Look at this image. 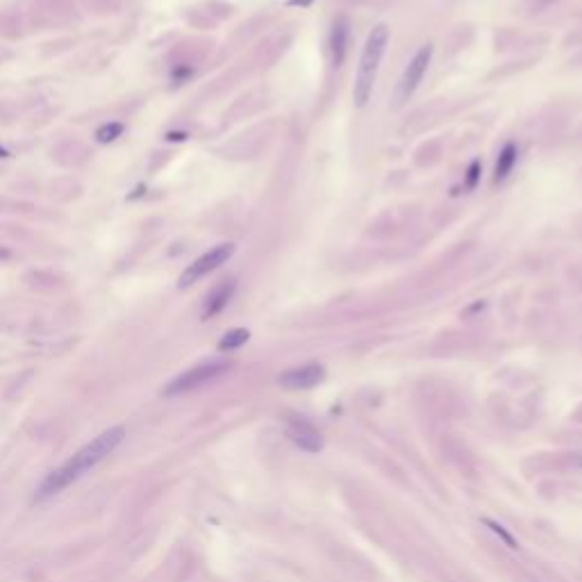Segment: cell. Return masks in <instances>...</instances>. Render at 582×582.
<instances>
[{"label":"cell","mask_w":582,"mask_h":582,"mask_svg":"<svg viewBox=\"0 0 582 582\" xmlns=\"http://www.w3.org/2000/svg\"><path fill=\"white\" fill-rule=\"evenodd\" d=\"M478 171H480V164H478V162H473V164H471V169H469V180H467V185H469V187H476V182H478Z\"/></svg>","instance_id":"5bb4252c"},{"label":"cell","mask_w":582,"mask_h":582,"mask_svg":"<svg viewBox=\"0 0 582 582\" xmlns=\"http://www.w3.org/2000/svg\"><path fill=\"white\" fill-rule=\"evenodd\" d=\"M389 41V30L387 25H377L373 27V32L369 34L366 46H364L362 60H360V69H358V78H355V105L364 107L369 103L371 91H373L375 78H377V69H380L384 48H387Z\"/></svg>","instance_id":"7a4b0ae2"},{"label":"cell","mask_w":582,"mask_h":582,"mask_svg":"<svg viewBox=\"0 0 582 582\" xmlns=\"http://www.w3.org/2000/svg\"><path fill=\"white\" fill-rule=\"evenodd\" d=\"M514 162H516V146L514 143H507L503 150H500V157H498V162H496V171H493V182H503L507 176H509V171H512V166H514Z\"/></svg>","instance_id":"9c48e42d"},{"label":"cell","mask_w":582,"mask_h":582,"mask_svg":"<svg viewBox=\"0 0 582 582\" xmlns=\"http://www.w3.org/2000/svg\"><path fill=\"white\" fill-rule=\"evenodd\" d=\"M325 377L321 364H305V366L289 369L280 375V384L287 389H312Z\"/></svg>","instance_id":"8992f818"},{"label":"cell","mask_w":582,"mask_h":582,"mask_svg":"<svg viewBox=\"0 0 582 582\" xmlns=\"http://www.w3.org/2000/svg\"><path fill=\"white\" fill-rule=\"evenodd\" d=\"M123 132V126L121 123H107V126H103L96 132V139L100 141V143H109V141H114L116 137H119Z\"/></svg>","instance_id":"7c38bea8"},{"label":"cell","mask_w":582,"mask_h":582,"mask_svg":"<svg viewBox=\"0 0 582 582\" xmlns=\"http://www.w3.org/2000/svg\"><path fill=\"white\" fill-rule=\"evenodd\" d=\"M235 289H237V282H235V280H223V282H218V285L207 294L200 316L207 321V318L221 314V312L228 307V303L232 301V296H235Z\"/></svg>","instance_id":"52a82bcc"},{"label":"cell","mask_w":582,"mask_h":582,"mask_svg":"<svg viewBox=\"0 0 582 582\" xmlns=\"http://www.w3.org/2000/svg\"><path fill=\"white\" fill-rule=\"evenodd\" d=\"M289 5H301V7H307V5H312V0H289Z\"/></svg>","instance_id":"9a60e30c"},{"label":"cell","mask_w":582,"mask_h":582,"mask_svg":"<svg viewBox=\"0 0 582 582\" xmlns=\"http://www.w3.org/2000/svg\"><path fill=\"white\" fill-rule=\"evenodd\" d=\"M228 369H230V362L198 364V366L185 371V373H180L176 380H171L169 384H166L164 394L166 396H180V394H187V391H194L198 387H205V384L214 382L216 377H221Z\"/></svg>","instance_id":"3957f363"},{"label":"cell","mask_w":582,"mask_h":582,"mask_svg":"<svg viewBox=\"0 0 582 582\" xmlns=\"http://www.w3.org/2000/svg\"><path fill=\"white\" fill-rule=\"evenodd\" d=\"M123 436H126V428H121V426L100 432L96 439L80 448L71 460H67L62 467H57L55 471L48 473L46 480H43L39 485V489H36V500H46V498L57 496V493H62L67 487L75 482V480L82 478L86 471L98 467L109 453H114V450L119 448Z\"/></svg>","instance_id":"6da1fadb"},{"label":"cell","mask_w":582,"mask_h":582,"mask_svg":"<svg viewBox=\"0 0 582 582\" xmlns=\"http://www.w3.org/2000/svg\"><path fill=\"white\" fill-rule=\"evenodd\" d=\"M430 57H432V48L430 46H423L414 55V60L407 64V69L400 78V82L396 86V105H403L405 100H410V96L414 91L419 89L421 80H423L426 71H428V64H430Z\"/></svg>","instance_id":"5b68a950"},{"label":"cell","mask_w":582,"mask_h":582,"mask_svg":"<svg viewBox=\"0 0 582 582\" xmlns=\"http://www.w3.org/2000/svg\"><path fill=\"white\" fill-rule=\"evenodd\" d=\"M346 39H348V30L344 23H337L332 30V62L334 67H339L341 62H344V55H346Z\"/></svg>","instance_id":"30bf717a"},{"label":"cell","mask_w":582,"mask_h":582,"mask_svg":"<svg viewBox=\"0 0 582 582\" xmlns=\"http://www.w3.org/2000/svg\"><path fill=\"white\" fill-rule=\"evenodd\" d=\"M235 253V244H221V246H214L212 251H207L205 255H200L198 259H194L185 271H182L180 280H178V287L180 289H189L196 282H200L202 278H207L209 273L216 271L218 266H223L225 261L232 257Z\"/></svg>","instance_id":"277c9868"},{"label":"cell","mask_w":582,"mask_h":582,"mask_svg":"<svg viewBox=\"0 0 582 582\" xmlns=\"http://www.w3.org/2000/svg\"><path fill=\"white\" fill-rule=\"evenodd\" d=\"M248 337H251L248 330H244V327H235V330L223 334V339L218 341V348H221V351H235V348L244 346L246 341H248Z\"/></svg>","instance_id":"8fae6325"},{"label":"cell","mask_w":582,"mask_h":582,"mask_svg":"<svg viewBox=\"0 0 582 582\" xmlns=\"http://www.w3.org/2000/svg\"><path fill=\"white\" fill-rule=\"evenodd\" d=\"M485 526H489V528L493 530V533H496V535L500 537V539H503V542H505V544L509 546V548H516V546H519V544H516V539H514V537H512V535H509V533H507V530H505L503 526H500V523H498V521H491V519H485Z\"/></svg>","instance_id":"4fadbf2b"},{"label":"cell","mask_w":582,"mask_h":582,"mask_svg":"<svg viewBox=\"0 0 582 582\" xmlns=\"http://www.w3.org/2000/svg\"><path fill=\"white\" fill-rule=\"evenodd\" d=\"M289 436H291V441H294L296 446H301L303 450H307V453H318V450L323 448L321 434H318L314 428L307 423V421H298V423L291 426L289 428Z\"/></svg>","instance_id":"ba28073f"}]
</instances>
